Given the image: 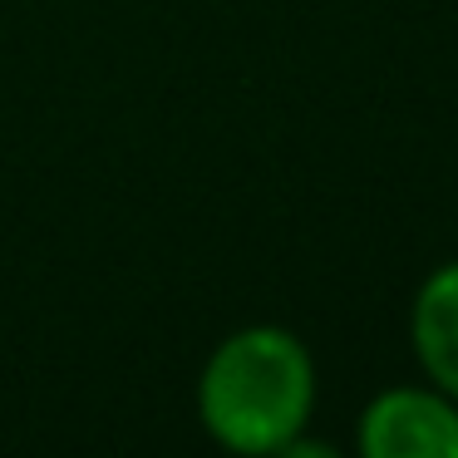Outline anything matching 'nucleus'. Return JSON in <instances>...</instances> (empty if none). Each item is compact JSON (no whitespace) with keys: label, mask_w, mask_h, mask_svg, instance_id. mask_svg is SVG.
I'll list each match as a JSON object with an SVG mask.
<instances>
[{"label":"nucleus","mask_w":458,"mask_h":458,"mask_svg":"<svg viewBox=\"0 0 458 458\" xmlns=\"http://www.w3.org/2000/svg\"><path fill=\"white\" fill-rule=\"evenodd\" d=\"M316 414V360L281 326L227 335L198 379V419L232 454H286Z\"/></svg>","instance_id":"f257e3e1"},{"label":"nucleus","mask_w":458,"mask_h":458,"mask_svg":"<svg viewBox=\"0 0 458 458\" xmlns=\"http://www.w3.org/2000/svg\"><path fill=\"white\" fill-rule=\"evenodd\" d=\"M365 458H458V399L438 385L379 389L355 434Z\"/></svg>","instance_id":"f03ea898"},{"label":"nucleus","mask_w":458,"mask_h":458,"mask_svg":"<svg viewBox=\"0 0 458 458\" xmlns=\"http://www.w3.org/2000/svg\"><path fill=\"white\" fill-rule=\"evenodd\" d=\"M409 345L428 385L458 399V257L434 267L409 306Z\"/></svg>","instance_id":"7ed1b4c3"}]
</instances>
